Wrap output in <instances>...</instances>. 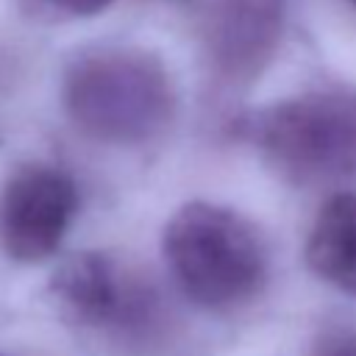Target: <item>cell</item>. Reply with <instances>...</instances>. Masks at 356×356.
Segmentation results:
<instances>
[{
    "instance_id": "obj_3",
    "label": "cell",
    "mask_w": 356,
    "mask_h": 356,
    "mask_svg": "<svg viewBox=\"0 0 356 356\" xmlns=\"http://www.w3.org/2000/svg\"><path fill=\"white\" fill-rule=\"evenodd\" d=\"M245 134L286 181L320 186L356 172V95L314 89L256 111Z\"/></svg>"
},
{
    "instance_id": "obj_1",
    "label": "cell",
    "mask_w": 356,
    "mask_h": 356,
    "mask_svg": "<svg viewBox=\"0 0 356 356\" xmlns=\"http://www.w3.org/2000/svg\"><path fill=\"white\" fill-rule=\"evenodd\" d=\"M72 125L103 145H145L175 120L178 95L164 61L142 47L106 44L75 56L61 83Z\"/></svg>"
},
{
    "instance_id": "obj_6",
    "label": "cell",
    "mask_w": 356,
    "mask_h": 356,
    "mask_svg": "<svg viewBox=\"0 0 356 356\" xmlns=\"http://www.w3.org/2000/svg\"><path fill=\"white\" fill-rule=\"evenodd\" d=\"M286 0H217L206 28V58L222 86L259 81L278 53Z\"/></svg>"
},
{
    "instance_id": "obj_2",
    "label": "cell",
    "mask_w": 356,
    "mask_h": 356,
    "mask_svg": "<svg viewBox=\"0 0 356 356\" xmlns=\"http://www.w3.org/2000/svg\"><path fill=\"white\" fill-rule=\"evenodd\" d=\"M161 250L184 295L211 312L250 303L267 281V253L256 228L225 206L184 203L164 225Z\"/></svg>"
},
{
    "instance_id": "obj_10",
    "label": "cell",
    "mask_w": 356,
    "mask_h": 356,
    "mask_svg": "<svg viewBox=\"0 0 356 356\" xmlns=\"http://www.w3.org/2000/svg\"><path fill=\"white\" fill-rule=\"evenodd\" d=\"M350 3H356V0H350Z\"/></svg>"
},
{
    "instance_id": "obj_4",
    "label": "cell",
    "mask_w": 356,
    "mask_h": 356,
    "mask_svg": "<svg viewBox=\"0 0 356 356\" xmlns=\"http://www.w3.org/2000/svg\"><path fill=\"white\" fill-rule=\"evenodd\" d=\"M53 298L81 325L145 337L159 320L156 292L106 253L70 256L50 281Z\"/></svg>"
},
{
    "instance_id": "obj_9",
    "label": "cell",
    "mask_w": 356,
    "mask_h": 356,
    "mask_svg": "<svg viewBox=\"0 0 356 356\" xmlns=\"http://www.w3.org/2000/svg\"><path fill=\"white\" fill-rule=\"evenodd\" d=\"M53 8H61L67 14H78V17H92L103 8H108L114 0H44Z\"/></svg>"
},
{
    "instance_id": "obj_8",
    "label": "cell",
    "mask_w": 356,
    "mask_h": 356,
    "mask_svg": "<svg viewBox=\"0 0 356 356\" xmlns=\"http://www.w3.org/2000/svg\"><path fill=\"white\" fill-rule=\"evenodd\" d=\"M309 356H356V328L353 325H334V328H325Z\"/></svg>"
},
{
    "instance_id": "obj_7",
    "label": "cell",
    "mask_w": 356,
    "mask_h": 356,
    "mask_svg": "<svg viewBox=\"0 0 356 356\" xmlns=\"http://www.w3.org/2000/svg\"><path fill=\"white\" fill-rule=\"evenodd\" d=\"M306 264L325 284L356 298V195L323 203L306 239Z\"/></svg>"
},
{
    "instance_id": "obj_5",
    "label": "cell",
    "mask_w": 356,
    "mask_h": 356,
    "mask_svg": "<svg viewBox=\"0 0 356 356\" xmlns=\"http://www.w3.org/2000/svg\"><path fill=\"white\" fill-rule=\"evenodd\" d=\"M78 214L75 181L50 164L17 167L0 189V250L36 264L50 259Z\"/></svg>"
}]
</instances>
